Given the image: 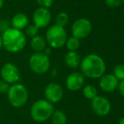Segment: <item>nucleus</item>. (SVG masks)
<instances>
[{
	"label": "nucleus",
	"mask_w": 124,
	"mask_h": 124,
	"mask_svg": "<svg viewBox=\"0 0 124 124\" xmlns=\"http://www.w3.org/2000/svg\"><path fill=\"white\" fill-rule=\"evenodd\" d=\"M81 73L91 79H99L106 73V63L101 56L95 54L88 55L80 62Z\"/></svg>",
	"instance_id": "obj_1"
},
{
	"label": "nucleus",
	"mask_w": 124,
	"mask_h": 124,
	"mask_svg": "<svg viewBox=\"0 0 124 124\" xmlns=\"http://www.w3.org/2000/svg\"><path fill=\"white\" fill-rule=\"evenodd\" d=\"M3 47L9 53H18L25 48L26 36L21 30L9 27L1 35Z\"/></svg>",
	"instance_id": "obj_2"
},
{
	"label": "nucleus",
	"mask_w": 124,
	"mask_h": 124,
	"mask_svg": "<svg viewBox=\"0 0 124 124\" xmlns=\"http://www.w3.org/2000/svg\"><path fill=\"white\" fill-rule=\"evenodd\" d=\"M54 109L53 104L45 99H38L32 104L31 107V116L35 122L43 123L52 116Z\"/></svg>",
	"instance_id": "obj_3"
},
{
	"label": "nucleus",
	"mask_w": 124,
	"mask_h": 124,
	"mask_svg": "<svg viewBox=\"0 0 124 124\" xmlns=\"http://www.w3.org/2000/svg\"><path fill=\"white\" fill-rule=\"evenodd\" d=\"M8 100L12 106L20 108L27 103L29 93L27 88L20 83H15L9 87L8 91Z\"/></svg>",
	"instance_id": "obj_4"
},
{
	"label": "nucleus",
	"mask_w": 124,
	"mask_h": 124,
	"mask_svg": "<svg viewBox=\"0 0 124 124\" xmlns=\"http://www.w3.org/2000/svg\"><path fill=\"white\" fill-rule=\"evenodd\" d=\"M68 39V35L64 27L53 25L46 32V43L52 48H60L63 47Z\"/></svg>",
	"instance_id": "obj_5"
},
{
	"label": "nucleus",
	"mask_w": 124,
	"mask_h": 124,
	"mask_svg": "<svg viewBox=\"0 0 124 124\" xmlns=\"http://www.w3.org/2000/svg\"><path fill=\"white\" fill-rule=\"evenodd\" d=\"M29 66L36 74H45L50 68L49 57L44 55L42 52H36L30 57Z\"/></svg>",
	"instance_id": "obj_6"
},
{
	"label": "nucleus",
	"mask_w": 124,
	"mask_h": 124,
	"mask_svg": "<svg viewBox=\"0 0 124 124\" xmlns=\"http://www.w3.org/2000/svg\"><path fill=\"white\" fill-rule=\"evenodd\" d=\"M92 31V24L88 19L80 18L76 20L73 23L71 31H72L73 37L78 38V39H84L87 38L90 34Z\"/></svg>",
	"instance_id": "obj_7"
},
{
	"label": "nucleus",
	"mask_w": 124,
	"mask_h": 124,
	"mask_svg": "<svg viewBox=\"0 0 124 124\" xmlns=\"http://www.w3.org/2000/svg\"><path fill=\"white\" fill-rule=\"evenodd\" d=\"M1 77L8 84L17 83L20 79V72L19 68L14 63L7 62L2 66L0 71Z\"/></svg>",
	"instance_id": "obj_8"
},
{
	"label": "nucleus",
	"mask_w": 124,
	"mask_h": 124,
	"mask_svg": "<svg viewBox=\"0 0 124 124\" xmlns=\"http://www.w3.org/2000/svg\"><path fill=\"white\" fill-rule=\"evenodd\" d=\"M91 108L95 115L99 116H106L111 111V103L106 97L97 95L91 100Z\"/></svg>",
	"instance_id": "obj_9"
},
{
	"label": "nucleus",
	"mask_w": 124,
	"mask_h": 124,
	"mask_svg": "<svg viewBox=\"0 0 124 124\" xmlns=\"http://www.w3.org/2000/svg\"><path fill=\"white\" fill-rule=\"evenodd\" d=\"M45 98L52 104H56L62 100L63 97V89L58 83H51L45 88Z\"/></svg>",
	"instance_id": "obj_10"
},
{
	"label": "nucleus",
	"mask_w": 124,
	"mask_h": 124,
	"mask_svg": "<svg viewBox=\"0 0 124 124\" xmlns=\"http://www.w3.org/2000/svg\"><path fill=\"white\" fill-rule=\"evenodd\" d=\"M52 20V15L49 10L46 8L36 9L33 14V21L38 28H45L50 24Z\"/></svg>",
	"instance_id": "obj_11"
},
{
	"label": "nucleus",
	"mask_w": 124,
	"mask_h": 124,
	"mask_svg": "<svg viewBox=\"0 0 124 124\" xmlns=\"http://www.w3.org/2000/svg\"><path fill=\"white\" fill-rule=\"evenodd\" d=\"M99 86L102 91L106 93H111L117 89L119 80L113 74H106L105 73L102 76L99 78Z\"/></svg>",
	"instance_id": "obj_12"
},
{
	"label": "nucleus",
	"mask_w": 124,
	"mask_h": 124,
	"mask_svg": "<svg viewBox=\"0 0 124 124\" xmlns=\"http://www.w3.org/2000/svg\"><path fill=\"white\" fill-rule=\"evenodd\" d=\"M85 83V76L81 72L75 71L68 76L66 79V87L72 92L81 89Z\"/></svg>",
	"instance_id": "obj_13"
},
{
	"label": "nucleus",
	"mask_w": 124,
	"mask_h": 124,
	"mask_svg": "<svg viewBox=\"0 0 124 124\" xmlns=\"http://www.w3.org/2000/svg\"><path fill=\"white\" fill-rule=\"evenodd\" d=\"M29 23V19L24 13H18L14 15L11 20V26L12 27L18 30H23L25 29Z\"/></svg>",
	"instance_id": "obj_14"
},
{
	"label": "nucleus",
	"mask_w": 124,
	"mask_h": 124,
	"mask_svg": "<svg viewBox=\"0 0 124 124\" xmlns=\"http://www.w3.org/2000/svg\"><path fill=\"white\" fill-rule=\"evenodd\" d=\"M64 61L69 67L72 68V69H75V68L78 67L80 66L81 59H80L79 55L76 51H69L65 55Z\"/></svg>",
	"instance_id": "obj_15"
},
{
	"label": "nucleus",
	"mask_w": 124,
	"mask_h": 124,
	"mask_svg": "<svg viewBox=\"0 0 124 124\" xmlns=\"http://www.w3.org/2000/svg\"><path fill=\"white\" fill-rule=\"evenodd\" d=\"M46 38L38 35L31 40V47L35 52H42L46 48Z\"/></svg>",
	"instance_id": "obj_16"
},
{
	"label": "nucleus",
	"mask_w": 124,
	"mask_h": 124,
	"mask_svg": "<svg viewBox=\"0 0 124 124\" xmlns=\"http://www.w3.org/2000/svg\"><path fill=\"white\" fill-rule=\"evenodd\" d=\"M52 124H66L67 123V116L63 111L60 110H56L53 111L52 116Z\"/></svg>",
	"instance_id": "obj_17"
},
{
	"label": "nucleus",
	"mask_w": 124,
	"mask_h": 124,
	"mask_svg": "<svg viewBox=\"0 0 124 124\" xmlns=\"http://www.w3.org/2000/svg\"><path fill=\"white\" fill-rule=\"evenodd\" d=\"M83 94L86 99L92 100L94 98L98 95V91L97 88L93 85H86L83 88Z\"/></svg>",
	"instance_id": "obj_18"
},
{
	"label": "nucleus",
	"mask_w": 124,
	"mask_h": 124,
	"mask_svg": "<svg viewBox=\"0 0 124 124\" xmlns=\"http://www.w3.org/2000/svg\"><path fill=\"white\" fill-rule=\"evenodd\" d=\"M65 45L69 51H77L80 46L79 39L75 37H71L67 39Z\"/></svg>",
	"instance_id": "obj_19"
},
{
	"label": "nucleus",
	"mask_w": 124,
	"mask_h": 124,
	"mask_svg": "<svg viewBox=\"0 0 124 124\" xmlns=\"http://www.w3.org/2000/svg\"><path fill=\"white\" fill-rule=\"evenodd\" d=\"M55 20L57 26H59L61 27H65L68 25V23H69V18L67 13H65V12H60V13H58L57 15Z\"/></svg>",
	"instance_id": "obj_20"
},
{
	"label": "nucleus",
	"mask_w": 124,
	"mask_h": 124,
	"mask_svg": "<svg viewBox=\"0 0 124 124\" xmlns=\"http://www.w3.org/2000/svg\"><path fill=\"white\" fill-rule=\"evenodd\" d=\"M38 32H39V28L35 24L27 26L25 28V36L29 37V38H32L34 37L37 36Z\"/></svg>",
	"instance_id": "obj_21"
},
{
	"label": "nucleus",
	"mask_w": 124,
	"mask_h": 124,
	"mask_svg": "<svg viewBox=\"0 0 124 124\" xmlns=\"http://www.w3.org/2000/svg\"><path fill=\"white\" fill-rule=\"evenodd\" d=\"M113 75L119 81L124 79V65L123 64L116 65L114 68V71H113Z\"/></svg>",
	"instance_id": "obj_22"
},
{
	"label": "nucleus",
	"mask_w": 124,
	"mask_h": 124,
	"mask_svg": "<svg viewBox=\"0 0 124 124\" xmlns=\"http://www.w3.org/2000/svg\"><path fill=\"white\" fill-rule=\"evenodd\" d=\"M122 3V0H105V4L110 9H116Z\"/></svg>",
	"instance_id": "obj_23"
},
{
	"label": "nucleus",
	"mask_w": 124,
	"mask_h": 124,
	"mask_svg": "<svg viewBox=\"0 0 124 124\" xmlns=\"http://www.w3.org/2000/svg\"><path fill=\"white\" fill-rule=\"evenodd\" d=\"M54 0H36V3H38L40 7L41 8H46L48 9L51 7L53 3Z\"/></svg>",
	"instance_id": "obj_24"
},
{
	"label": "nucleus",
	"mask_w": 124,
	"mask_h": 124,
	"mask_svg": "<svg viewBox=\"0 0 124 124\" xmlns=\"http://www.w3.org/2000/svg\"><path fill=\"white\" fill-rule=\"evenodd\" d=\"M9 84L4 80H0V94H6L8 93L9 89Z\"/></svg>",
	"instance_id": "obj_25"
},
{
	"label": "nucleus",
	"mask_w": 124,
	"mask_h": 124,
	"mask_svg": "<svg viewBox=\"0 0 124 124\" xmlns=\"http://www.w3.org/2000/svg\"><path fill=\"white\" fill-rule=\"evenodd\" d=\"M8 28H9V25L8 23V20H4V19L0 20V31L3 33V31H6Z\"/></svg>",
	"instance_id": "obj_26"
},
{
	"label": "nucleus",
	"mask_w": 124,
	"mask_h": 124,
	"mask_svg": "<svg viewBox=\"0 0 124 124\" xmlns=\"http://www.w3.org/2000/svg\"><path fill=\"white\" fill-rule=\"evenodd\" d=\"M117 89H118V91H119L120 94L124 97V79L121 80V81H119Z\"/></svg>",
	"instance_id": "obj_27"
},
{
	"label": "nucleus",
	"mask_w": 124,
	"mask_h": 124,
	"mask_svg": "<svg viewBox=\"0 0 124 124\" xmlns=\"http://www.w3.org/2000/svg\"><path fill=\"white\" fill-rule=\"evenodd\" d=\"M42 53L44 54V55H46V56L49 57V55H51V53H52V50H51L50 48H46L44 50L42 51Z\"/></svg>",
	"instance_id": "obj_28"
},
{
	"label": "nucleus",
	"mask_w": 124,
	"mask_h": 124,
	"mask_svg": "<svg viewBox=\"0 0 124 124\" xmlns=\"http://www.w3.org/2000/svg\"><path fill=\"white\" fill-rule=\"evenodd\" d=\"M118 124H124V116L119 120V123H118Z\"/></svg>",
	"instance_id": "obj_29"
},
{
	"label": "nucleus",
	"mask_w": 124,
	"mask_h": 124,
	"mask_svg": "<svg viewBox=\"0 0 124 124\" xmlns=\"http://www.w3.org/2000/svg\"><path fill=\"white\" fill-rule=\"evenodd\" d=\"M3 3H4V1H3V0H0V10L3 8Z\"/></svg>",
	"instance_id": "obj_30"
},
{
	"label": "nucleus",
	"mask_w": 124,
	"mask_h": 124,
	"mask_svg": "<svg viewBox=\"0 0 124 124\" xmlns=\"http://www.w3.org/2000/svg\"><path fill=\"white\" fill-rule=\"evenodd\" d=\"M2 47H3V43H2V38H1V35H0V50H1Z\"/></svg>",
	"instance_id": "obj_31"
},
{
	"label": "nucleus",
	"mask_w": 124,
	"mask_h": 124,
	"mask_svg": "<svg viewBox=\"0 0 124 124\" xmlns=\"http://www.w3.org/2000/svg\"><path fill=\"white\" fill-rule=\"evenodd\" d=\"M122 3H123L124 4V0H122Z\"/></svg>",
	"instance_id": "obj_32"
}]
</instances>
